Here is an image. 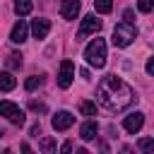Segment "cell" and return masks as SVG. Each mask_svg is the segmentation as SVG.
Returning a JSON list of instances; mask_svg holds the SVG:
<instances>
[{"mask_svg": "<svg viewBox=\"0 0 154 154\" xmlns=\"http://www.w3.org/2000/svg\"><path fill=\"white\" fill-rule=\"evenodd\" d=\"M96 99L99 103L111 111V113H120L125 108H130L135 101H137V94L135 89L123 79V77H116V75H108L99 82L96 87Z\"/></svg>", "mask_w": 154, "mask_h": 154, "instance_id": "6da1fadb", "label": "cell"}, {"mask_svg": "<svg viewBox=\"0 0 154 154\" xmlns=\"http://www.w3.org/2000/svg\"><path fill=\"white\" fill-rule=\"evenodd\" d=\"M84 60H87V65L101 70V67L106 65V41H103V38H94L91 43H87V48H84Z\"/></svg>", "mask_w": 154, "mask_h": 154, "instance_id": "7a4b0ae2", "label": "cell"}, {"mask_svg": "<svg viewBox=\"0 0 154 154\" xmlns=\"http://www.w3.org/2000/svg\"><path fill=\"white\" fill-rule=\"evenodd\" d=\"M135 38H137V26H135L132 22H120V24L113 26V36H111L113 46H118V48H128Z\"/></svg>", "mask_w": 154, "mask_h": 154, "instance_id": "3957f363", "label": "cell"}, {"mask_svg": "<svg viewBox=\"0 0 154 154\" xmlns=\"http://www.w3.org/2000/svg\"><path fill=\"white\" fill-rule=\"evenodd\" d=\"M0 116L7 118L12 125H24V120H26L24 111L17 103H12V101H0Z\"/></svg>", "mask_w": 154, "mask_h": 154, "instance_id": "277c9868", "label": "cell"}, {"mask_svg": "<svg viewBox=\"0 0 154 154\" xmlns=\"http://www.w3.org/2000/svg\"><path fill=\"white\" fill-rule=\"evenodd\" d=\"M99 29H101V19H96V14H87V17H82V24H79V29H77V41H82V38L96 34Z\"/></svg>", "mask_w": 154, "mask_h": 154, "instance_id": "5b68a950", "label": "cell"}, {"mask_svg": "<svg viewBox=\"0 0 154 154\" xmlns=\"http://www.w3.org/2000/svg\"><path fill=\"white\" fill-rule=\"evenodd\" d=\"M75 79V65L72 60H63L60 63V70H58V87L60 89H67Z\"/></svg>", "mask_w": 154, "mask_h": 154, "instance_id": "8992f818", "label": "cell"}, {"mask_svg": "<svg viewBox=\"0 0 154 154\" xmlns=\"http://www.w3.org/2000/svg\"><path fill=\"white\" fill-rule=\"evenodd\" d=\"M142 125H144V113H142V111H135V113H130V116H125V118H123V128H125L130 135L140 132V130H142Z\"/></svg>", "mask_w": 154, "mask_h": 154, "instance_id": "52a82bcc", "label": "cell"}, {"mask_svg": "<svg viewBox=\"0 0 154 154\" xmlns=\"http://www.w3.org/2000/svg\"><path fill=\"white\" fill-rule=\"evenodd\" d=\"M51 125H53V130H67V128L75 125V116H72L70 111H58V113L51 118Z\"/></svg>", "mask_w": 154, "mask_h": 154, "instance_id": "ba28073f", "label": "cell"}, {"mask_svg": "<svg viewBox=\"0 0 154 154\" xmlns=\"http://www.w3.org/2000/svg\"><path fill=\"white\" fill-rule=\"evenodd\" d=\"M79 0H63L60 2V17L63 19H77L79 14Z\"/></svg>", "mask_w": 154, "mask_h": 154, "instance_id": "9c48e42d", "label": "cell"}, {"mask_svg": "<svg viewBox=\"0 0 154 154\" xmlns=\"http://www.w3.org/2000/svg\"><path fill=\"white\" fill-rule=\"evenodd\" d=\"M26 36H29V26H26V22H24V19H17V24H14L12 31H10V41H12V43H24Z\"/></svg>", "mask_w": 154, "mask_h": 154, "instance_id": "30bf717a", "label": "cell"}, {"mask_svg": "<svg viewBox=\"0 0 154 154\" xmlns=\"http://www.w3.org/2000/svg\"><path fill=\"white\" fill-rule=\"evenodd\" d=\"M48 31H51V22H48V19H34V22H31V34H34V38H46Z\"/></svg>", "mask_w": 154, "mask_h": 154, "instance_id": "8fae6325", "label": "cell"}, {"mask_svg": "<svg viewBox=\"0 0 154 154\" xmlns=\"http://www.w3.org/2000/svg\"><path fill=\"white\" fill-rule=\"evenodd\" d=\"M96 135H99V125H96L94 120H87V123H82V128H79V137H82L84 142H91Z\"/></svg>", "mask_w": 154, "mask_h": 154, "instance_id": "7c38bea8", "label": "cell"}, {"mask_svg": "<svg viewBox=\"0 0 154 154\" xmlns=\"http://www.w3.org/2000/svg\"><path fill=\"white\" fill-rule=\"evenodd\" d=\"M17 87V79L12 77V72H0V91H12Z\"/></svg>", "mask_w": 154, "mask_h": 154, "instance_id": "4fadbf2b", "label": "cell"}, {"mask_svg": "<svg viewBox=\"0 0 154 154\" xmlns=\"http://www.w3.org/2000/svg\"><path fill=\"white\" fill-rule=\"evenodd\" d=\"M31 10H34V2H31V0H14V12H17V17H26Z\"/></svg>", "mask_w": 154, "mask_h": 154, "instance_id": "5bb4252c", "label": "cell"}, {"mask_svg": "<svg viewBox=\"0 0 154 154\" xmlns=\"http://www.w3.org/2000/svg\"><path fill=\"white\" fill-rule=\"evenodd\" d=\"M94 10L99 14H108L113 10V0H94Z\"/></svg>", "mask_w": 154, "mask_h": 154, "instance_id": "9a60e30c", "label": "cell"}, {"mask_svg": "<svg viewBox=\"0 0 154 154\" xmlns=\"http://www.w3.org/2000/svg\"><path fill=\"white\" fill-rule=\"evenodd\" d=\"M38 147H41V152H46V154H53V152L58 149V147H55V140H53V137H41Z\"/></svg>", "mask_w": 154, "mask_h": 154, "instance_id": "2e32d148", "label": "cell"}, {"mask_svg": "<svg viewBox=\"0 0 154 154\" xmlns=\"http://www.w3.org/2000/svg\"><path fill=\"white\" fill-rule=\"evenodd\" d=\"M79 113H82V116H96V103L82 101V103H79Z\"/></svg>", "mask_w": 154, "mask_h": 154, "instance_id": "e0dca14e", "label": "cell"}, {"mask_svg": "<svg viewBox=\"0 0 154 154\" xmlns=\"http://www.w3.org/2000/svg\"><path fill=\"white\" fill-rule=\"evenodd\" d=\"M41 84H43V77H36V75H34V77H29V79L24 82V87H26V91H34V89H38Z\"/></svg>", "mask_w": 154, "mask_h": 154, "instance_id": "ac0fdd59", "label": "cell"}, {"mask_svg": "<svg viewBox=\"0 0 154 154\" xmlns=\"http://www.w3.org/2000/svg\"><path fill=\"white\" fill-rule=\"evenodd\" d=\"M137 147H140L142 152H152V149H154V140H152V137H142V140L137 142Z\"/></svg>", "mask_w": 154, "mask_h": 154, "instance_id": "d6986e66", "label": "cell"}, {"mask_svg": "<svg viewBox=\"0 0 154 154\" xmlns=\"http://www.w3.org/2000/svg\"><path fill=\"white\" fill-rule=\"evenodd\" d=\"M137 10L144 12V14L152 12V10H154V0H140V2H137Z\"/></svg>", "mask_w": 154, "mask_h": 154, "instance_id": "ffe728a7", "label": "cell"}, {"mask_svg": "<svg viewBox=\"0 0 154 154\" xmlns=\"http://www.w3.org/2000/svg\"><path fill=\"white\" fill-rule=\"evenodd\" d=\"M10 65H12V67H19V65H22V55H19V53H12V55H10Z\"/></svg>", "mask_w": 154, "mask_h": 154, "instance_id": "44dd1931", "label": "cell"}, {"mask_svg": "<svg viewBox=\"0 0 154 154\" xmlns=\"http://www.w3.org/2000/svg\"><path fill=\"white\" fill-rule=\"evenodd\" d=\"M144 70H147V75H154V58L147 60V67H144Z\"/></svg>", "mask_w": 154, "mask_h": 154, "instance_id": "7402d4cb", "label": "cell"}, {"mask_svg": "<svg viewBox=\"0 0 154 154\" xmlns=\"http://www.w3.org/2000/svg\"><path fill=\"white\" fill-rule=\"evenodd\" d=\"M31 111H46V106H43V103H36V101H31Z\"/></svg>", "mask_w": 154, "mask_h": 154, "instance_id": "603a6c76", "label": "cell"}, {"mask_svg": "<svg viewBox=\"0 0 154 154\" xmlns=\"http://www.w3.org/2000/svg\"><path fill=\"white\" fill-rule=\"evenodd\" d=\"M31 135H34V137H38V135H41V125H38V123H36V125H31Z\"/></svg>", "mask_w": 154, "mask_h": 154, "instance_id": "cb8c5ba5", "label": "cell"}, {"mask_svg": "<svg viewBox=\"0 0 154 154\" xmlns=\"http://www.w3.org/2000/svg\"><path fill=\"white\" fill-rule=\"evenodd\" d=\"M60 152H63V154H67V152H72V142H65V144L60 147Z\"/></svg>", "mask_w": 154, "mask_h": 154, "instance_id": "d4e9b609", "label": "cell"}, {"mask_svg": "<svg viewBox=\"0 0 154 154\" xmlns=\"http://www.w3.org/2000/svg\"><path fill=\"white\" fill-rule=\"evenodd\" d=\"M123 17H125V22H132V17H135V14H132V10H125V12H123Z\"/></svg>", "mask_w": 154, "mask_h": 154, "instance_id": "484cf974", "label": "cell"}]
</instances>
